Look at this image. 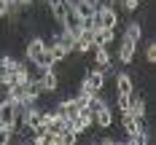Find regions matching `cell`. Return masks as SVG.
<instances>
[{
    "label": "cell",
    "instance_id": "obj_6",
    "mask_svg": "<svg viewBox=\"0 0 156 145\" xmlns=\"http://www.w3.org/2000/svg\"><path fill=\"white\" fill-rule=\"evenodd\" d=\"M124 38L135 40V43H140V40H143V22H140V19H129V22L124 24Z\"/></svg>",
    "mask_w": 156,
    "mask_h": 145
},
{
    "label": "cell",
    "instance_id": "obj_3",
    "mask_svg": "<svg viewBox=\"0 0 156 145\" xmlns=\"http://www.w3.org/2000/svg\"><path fill=\"white\" fill-rule=\"evenodd\" d=\"M92 126H97L100 132H110L116 126V113H113V105H105L102 110H97L92 116Z\"/></svg>",
    "mask_w": 156,
    "mask_h": 145
},
{
    "label": "cell",
    "instance_id": "obj_2",
    "mask_svg": "<svg viewBox=\"0 0 156 145\" xmlns=\"http://www.w3.org/2000/svg\"><path fill=\"white\" fill-rule=\"evenodd\" d=\"M137 46H140V43H135V40H129V38H124V35H121V43H119V51H116V59H119V64H124V67L135 64Z\"/></svg>",
    "mask_w": 156,
    "mask_h": 145
},
{
    "label": "cell",
    "instance_id": "obj_4",
    "mask_svg": "<svg viewBox=\"0 0 156 145\" xmlns=\"http://www.w3.org/2000/svg\"><path fill=\"white\" fill-rule=\"evenodd\" d=\"M113 40H116V30H108V27H97V30H92V48L113 46Z\"/></svg>",
    "mask_w": 156,
    "mask_h": 145
},
{
    "label": "cell",
    "instance_id": "obj_5",
    "mask_svg": "<svg viewBox=\"0 0 156 145\" xmlns=\"http://www.w3.org/2000/svg\"><path fill=\"white\" fill-rule=\"evenodd\" d=\"M129 91H135V78H132V73H116V94H129Z\"/></svg>",
    "mask_w": 156,
    "mask_h": 145
},
{
    "label": "cell",
    "instance_id": "obj_8",
    "mask_svg": "<svg viewBox=\"0 0 156 145\" xmlns=\"http://www.w3.org/2000/svg\"><path fill=\"white\" fill-rule=\"evenodd\" d=\"M11 137H14V129L0 126V145H8V143H11Z\"/></svg>",
    "mask_w": 156,
    "mask_h": 145
},
{
    "label": "cell",
    "instance_id": "obj_1",
    "mask_svg": "<svg viewBox=\"0 0 156 145\" xmlns=\"http://www.w3.org/2000/svg\"><path fill=\"white\" fill-rule=\"evenodd\" d=\"M16 124H19V108H16L14 99L3 97V99H0V126L14 129Z\"/></svg>",
    "mask_w": 156,
    "mask_h": 145
},
{
    "label": "cell",
    "instance_id": "obj_7",
    "mask_svg": "<svg viewBox=\"0 0 156 145\" xmlns=\"http://www.w3.org/2000/svg\"><path fill=\"white\" fill-rule=\"evenodd\" d=\"M143 59H145V64H154V62H156V40H154V38H151V40H145Z\"/></svg>",
    "mask_w": 156,
    "mask_h": 145
}]
</instances>
